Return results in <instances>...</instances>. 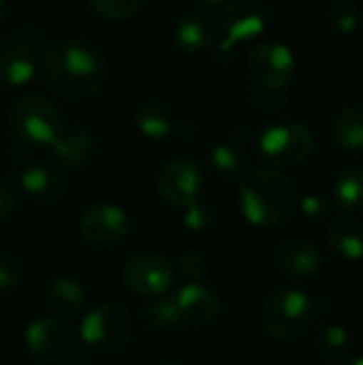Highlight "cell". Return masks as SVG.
<instances>
[{"label":"cell","mask_w":363,"mask_h":365,"mask_svg":"<svg viewBox=\"0 0 363 365\" xmlns=\"http://www.w3.org/2000/svg\"><path fill=\"white\" fill-rule=\"evenodd\" d=\"M43 79L62 98L83 101L96 96L107 81L105 56L83 38H60L41 58Z\"/></svg>","instance_id":"6da1fadb"},{"label":"cell","mask_w":363,"mask_h":365,"mask_svg":"<svg viewBox=\"0 0 363 365\" xmlns=\"http://www.w3.org/2000/svg\"><path fill=\"white\" fill-rule=\"evenodd\" d=\"M293 182L272 167L248 169L240 180L237 203L244 220L257 229L272 231L282 227L295 210Z\"/></svg>","instance_id":"7a4b0ae2"},{"label":"cell","mask_w":363,"mask_h":365,"mask_svg":"<svg viewBox=\"0 0 363 365\" xmlns=\"http://www.w3.org/2000/svg\"><path fill=\"white\" fill-rule=\"evenodd\" d=\"M319 312L315 299L300 287L285 284L274 289L261 308L263 329L278 342H297L315 327Z\"/></svg>","instance_id":"3957f363"},{"label":"cell","mask_w":363,"mask_h":365,"mask_svg":"<svg viewBox=\"0 0 363 365\" xmlns=\"http://www.w3.org/2000/svg\"><path fill=\"white\" fill-rule=\"evenodd\" d=\"M135 317L126 306L118 302H105L94 306L83 317L79 325V340L90 353L113 357L131 346L135 340Z\"/></svg>","instance_id":"277c9868"},{"label":"cell","mask_w":363,"mask_h":365,"mask_svg":"<svg viewBox=\"0 0 363 365\" xmlns=\"http://www.w3.org/2000/svg\"><path fill=\"white\" fill-rule=\"evenodd\" d=\"M11 133L32 150H49L62 135V113L53 101L41 94L19 98L9 113Z\"/></svg>","instance_id":"5b68a950"},{"label":"cell","mask_w":363,"mask_h":365,"mask_svg":"<svg viewBox=\"0 0 363 365\" xmlns=\"http://www.w3.org/2000/svg\"><path fill=\"white\" fill-rule=\"evenodd\" d=\"M317 148L312 128L297 120H278L259 135V152L274 169H293L310 160Z\"/></svg>","instance_id":"8992f818"},{"label":"cell","mask_w":363,"mask_h":365,"mask_svg":"<svg viewBox=\"0 0 363 365\" xmlns=\"http://www.w3.org/2000/svg\"><path fill=\"white\" fill-rule=\"evenodd\" d=\"M205 182H208V175L201 163L188 156H178V158L167 160L158 169L154 188L163 203L182 210L190 205L193 201L201 199Z\"/></svg>","instance_id":"52a82bcc"},{"label":"cell","mask_w":363,"mask_h":365,"mask_svg":"<svg viewBox=\"0 0 363 365\" xmlns=\"http://www.w3.org/2000/svg\"><path fill=\"white\" fill-rule=\"evenodd\" d=\"M122 280L131 293L152 299L171 291L175 282V265L158 250H137L126 259Z\"/></svg>","instance_id":"ba28073f"},{"label":"cell","mask_w":363,"mask_h":365,"mask_svg":"<svg viewBox=\"0 0 363 365\" xmlns=\"http://www.w3.org/2000/svg\"><path fill=\"white\" fill-rule=\"evenodd\" d=\"M248 75L257 88L287 90L297 73V60L280 41H259L248 53Z\"/></svg>","instance_id":"9c48e42d"},{"label":"cell","mask_w":363,"mask_h":365,"mask_svg":"<svg viewBox=\"0 0 363 365\" xmlns=\"http://www.w3.org/2000/svg\"><path fill=\"white\" fill-rule=\"evenodd\" d=\"M28 353L41 364H62L77 346L79 334L68 321L56 317H41L32 321L24 336Z\"/></svg>","instance_id":"30bf717a"},{"label":"cell","mask_w":363,"mask_h":365,"mask_svg":"<svg viewBox=\"0 0 363 365\" xmlns=\"http://www.w3.org/2000/svg\"><path fill=\"white\" fill-rule=\"evenodd\" d=\"M77 229L83 244L92 248L109 250L120 246L128 237L131 220L120 205L109 201H96L81 212L77 220Z\"/></svg>","instance_id":"8fae6325"},{"label":"cell","mask_w":363,"mask_h":365,"mask_svg":"<svg viewBox=\"0 0 363 365\" xmlns=\"http://www.w3.org/2000/svg\"><path fill=\"white\" fill-rule=\"evenodd\" d=\"M267 24L270 6L265 0H227L220 19L225 41L220 43L218 51L229 53L235 45L261 36Z\"/></svg>","instance_id":"7c38bea8"},{"label":"cell","mask_w":363,"mask_h":365,"mask_svg":"<svg viewBox=\"0 0 363 365\" xmlns=\"http://www.w3.org/2000/svg\"><path fill=\"white\" fill-rule=\"evenodd\" d=\"M218 19L203 11V9H193L186 11L173 26V47L180 53L186 56H199L203 51H208L216 38H218Z\"/></svg>","instance_id":"4fadbf2b"},{"label":"cell","mask_w":363,"mask_h":365,"mask_svg":"<svg viewBox=\"0 0 363 365\" xmlns=\"http://www.w3.org/2000/svg\"><path fill=\"white\" fill-rule=\"evenodd\" d=\"M49 152L56 167L64 171L83 169L96 154L94 133L86 126H71L68 130H62V135L49 148Z\"/></svg>","instance_id":"5bb4252c"},{"label":"cell","mask_w":363,"mask_h":365,"mask_svg":"<svg viewBox=\"0 0 363 365\" xmlns=\"http://www.w3.org/2000/svg\"><path fill=\"white\" fill-rule=\"evenodd\" d=\"M276 263L289 280H308L323 269V252L308 240H289L278 248Z\"/></svg>","instance_id":"9a60e30c"},{"label":"cell","mask_w":363,"mask_h":365,"mask_svg":"<svg viewBox=\"0 0 363 365\" xmlns=\"http://www.w3.org/2000/svg\"><path fill=\"white\" fill-rule=\"evenodd\" d=\"M182 321L193 325H210L218 321L223 312V302L216 291L201 282H186L175 295Z\"/></svg>","instance_id":"2e32d148"},{"label":"cell","mask_w":363,"mask_h":365,"mask_svg":"<svg viewBox=\"0 0 363 365\" xmlns=\"http://www.w3.org/2000/svg\"><path fill=\"white\" fill-rule=\"evenodd\" d=\"M88 304V291L83 282L75 276H58L45 289V306L51 317L62 321H73L83 312Z\"/></svg>","instance_id":"e0dca14e"},{"label":"cell","mask_w":363,"mask_h":365,"mask_svg":"<svg viewBox=\"0 0 363 365\" xmlns=\"http://www.w3.org/2000/svg\"><path fill=\"white\" fill-rule=\"evenodd\" d=\"M39 58L13 43L0 45V90L26 88L36 79Z\"/></svg>","instance_id":"ac0fdd59"},{"label":"cell","mask_w":363,"mask_h":365,"mask_svg":"<svg viewBox=\"0 0 363 365\" xmlns=\"http://www.w3.org/2000/svg\"><path fill=\"white\" fill-rule=\"evenodd\" d=\"M19 188L26 197L36 203H56L66 190L64 178L45 165H30L19 173Z\"/></svg>","instance_id":"d6986e66"},{"label":"cell","mask_w":363,"mask_h":365,"mask_svg":"<svg viewBox=\"0 0 363 365\" xmlns=\"http://www.w3.org/2000/svg\"><path fill=\"white\" fill-rule=\"evenodd\" d=\"M133 124L139 135L150 141H163L175 130L173 111L158 98L141 101L133 111Z\"/></svg>","instance_id":"ffe728a7"},{"label":"cell","mask_w":363,"mask_h":365,"mask_svg":"<svg viewBox=\"0 0 363 365\" xmlns=\"http://www.w3.org/2000/svg\"><path fill=\"white\" fill-rule=\"evenodd\" d=\"M329 139L344 154H363V105L344 107L332 118Z\"/></svg>","instance_id":"44dd1931"},{"label":"cell","mask_w":363,"mask_h":365,"mask_svg":"<svg viewBox=\"0 0 363 365\" xmlns=\"http://www.w3.org/2000/svg\"><path fill=\"white\" fill-rule=\"evenodd\" d=\"M329 248L344 261H362L363 259V222L344 216L338 218L327 231Z\"/></svg>","instance_id":"7402d4cb"},{"label":"cell","mask_w":363,"mask_h":365,"mask_svg":"<svg viewBox=\"0 0 363 365\" xmlns=\"http://www.w3.org/2000/svg\"><path fill=\"white\" fill-rule=\"evenodd\" d=\"M334 203L347 212H363V165L351 163L342 167L334 180Z\"/></svg>","instance_id":"603a6c76"},{"label":"cell","mask_w":363,"mask_h":365,"mask_svg":"<svg viewBox=\"0 0 363 365\" xmlns=\"http://www.w3.org/2000/svg\"><path fill=\"white\" fill-rule=\"evenodd\" d=\"M210 171L225 182H240L248 171V158L244 150L231 141H218L208 154Z\"/></svg>","instance_id":"cb8c5ba5"},{"label":"cell","mask_w":363,"mask_h":365,"mask_svg":"<svg viewBox=\"0 0 363 365\" xmlns=\"http://www.w3.org/2000/svg\"><path fill=\"white\" fill-rule=\"evenodd\" d=\"M141 321H143V325L150 331H156V334L173 331V329H178L184 323L182 321V314H180V308H178V302L169 293L158 295V297H152L143 306Z\"/></svg>","instance_id":"d4e9b609"},{"label":"cell","mask_w":363,"mask_h":365,"mask_svg":"<svg viewBox=\"0 0 363 365\" xmlns=\"http://www.w3.org/2000/svg\"><path fill=\"white\" fill-rule=\"evenodd\" d=\"M317 353L327 361H344L351 351V336L340 323H323L315 336Z\"/></svg>","instance_id":"484cf974"},{"label":"cell","mask_w":363,"mask_h":365,"mask_svg":"<svg viewBox=\"0 0 363 365\" xmlns=\"http://www.w3.org/2000/svg\"><path fill=\"white\" fill-rule=\"evenodd\" d=\"M327 26L338 34H353L362 24V11L355 0H329L325 9Z\"/></svg>","instance_id":"4316f807"},{"label":"cell","mask_w":363,"mask_h":365,"mask_svg":"<svg viewBox=\"0 0 363 365\" xmlns=\"http://www.w3.org/2000/svg\"><path fill=\"white\" fill-rule=\"evenodd\" d=\"M143 2L145 0H90V6L107 21H126L143 9Z\"/></svg>","instance_id":"83f0119b"},{"label":"cell","mask_w":363,"mask_h":365,"mask_svg":"<svg viewBox=\"0 0 363 365\" xmlns=\"http://www.w3.org/2000/svg\"><path fill=\"white\" fill-rule=\"evenodd\" d=\"M6 43H13L30 53H34L36 58H43L45 53V34L41 28H36L34 24H19L9 36H6Z\"/></svg>","instance_id":"f1b7e54d"},{"label":"cell","mask_w":363,"mask_h":365,"mask_svg":"<svg viewBox=\"0 0 363 365\" xmlns=\"http://www.w3.org/2000/svg\"><path fill=\"white\" fill-rule=\"evenodd\" d=\"M214 222V210L210 203L197 199L190 205L182 207V225L190 233H205Z\"/></svg>","instance_id":"f546056e"},{"label":"cell","mask_w":363,"mask_h":365,"mask_svg":"<svg viewBox=\"0 0 363 365\" xmlns=\"http://www.w3.org/2000/svg\"><path fill=\"white\" fill-rule=\"evenodd\" d=\"M175 272L186 280V282H201L203 276L208 274V259L199 250H184L178 257Z\"/></svg>","instance_id":"4dcf8cb0"},{"label":"cell","mask_w":363,"mask_h":365,"mask_svg":"<svg viewBox=\"0 0 363 365\" xmlns=\"http://www.w3.org/2000/svg\"><path fill=\"white\" fill-rule=\"evenodd\" d=\"M24 276L21 261L15 255L0 252V293H11L19 287Z\"/></svg>","instance_id":"1f68e13d"},{"label":"cell","mask_w":363,"mask_h":365,"mask_svg":"<svg viewBox=\"0 0 363 365\" xmlns=\"http://www.w3.org/2000/svg\"><path fill=\"white\" fill-rule=\"evenodd\" d=\"M300 212L308 222H321L329 216L332 212V203L325 195L321 192H310L306 197H302L300 201Z\"/></svg>","instance_id":"d6a6232c"},{"label":"cell","mask_w":363,"mask_h":365,"mask_svg":"<svg viewBox=\"0 0 363 365\" xmlns=\"http://www.w3.org/2000/svg\"><path fill=\"white\" fill-rule=\"evenodd\" d=\"M17 210V186L11 178L0 175V222L9 220Z\"/></svg>","instance_id":"836d02e7"},{"label":"cell","mask_w":363,"mask_h":365,"mask_svg":"<svg viewBox=\"0 0 363 365\" xmlns=\"http://www.w3.org/2000/svg\"><path fill=\"white\" fill-rule=\"evenodd\" d=\"M250 101H252L259 109L272 111V109L282 107L285 101H287V96H285V90H263V88H257V86H255V90H252V94H250Z\"/></svg>","instance_id":"e575fe53"},{"label":"cell","mask_w":363,"mask_h":365,"mask_svg":"<svg viewBox=\"0 0 363 365\" xmlns=\"http://www.w3.org/2000/svg\"><path fill=\"white\" fill-rule=\"evenodd\" d=\"M92 364V359H90V353H88V349H81V346H77L64 361L62 365H90Z\"/></svg>","instance_id":"d590c367"},{"label":"cell","mask_w":363,"mask_h":365,"mask_svg":"<svg viewBox=\"0 0 363 365\" xmlns=\"http://www.w3.org/2000/svg\"><path fill=\"white\" fill-rule=\"evenodd\" d=\"M315 304H317L319 314H332L336 310V299L329 297V295H321L319 299H315Z\"/></svg>","instance_id":"8d00e7d4"},{"label":"cell","mask_w":363,"mask_h":365,"mask_svg":"<svg viewBox=\"0 0 363 365\" xmlns=\"http://www.w3.org/2000/svg\"><path fill=\"white\" fill-rule=\"evenodd\" d=\"M199 6H203V9H212V6H220V4H225L227 0H195Z\"/></svg>","instance_id":"74e56055"},{"label":"cell","mask_w":363,"mask_h":365,"mask_svg":"<svg viewBox=\"0 0 363 365\" xmlns=\"http://www.w3.org/2000/svg\"><path fill=\"white\" fill-rule=\"evenodd\" d=\"M4 13H6V0H0V24L4 19Z\"/></svg>","instance_id":"f35d334b"},{"label":"cell","mask_w":363,"mask_h":365,"mask_svg":"<svg viewBox=\"0 0 363 365\" xmlns=\"http://www.w3.org/2000/svg\"><path fill=\"white\" fill-rule=\"evenodd\" d=\"M349 365H363V355H359V357H355V359H353V361H351V364Z\"/></svg>","instance_id":"ab89813d"},{"label":"cell","mask_w":363,"mask_h":365,"mask_svg":"<svg viewBox=\"0 0 363 365\" xmlns=\"http://www.w3.org/2000/svg\"><path fill=\"white\" fill-rule=\"evenodd\" d=\"M158 365H180V364H173V361H167V364H158Z\"/></svg>","instance_id":"60d3db41"},{"label":"cell","mask_w":363,"mask_h":365,"mask_svg":"<svg viewBox=\"0 0 363 365\" xmlns=\"http://www.w3.org/2000/svg\"><path fill=\"white\" fill-rule=\"evenodd\" d=\"M317 365H329V364H317Z\"/></svg>","instance_id":"b9f144b4"},{"label":"cell","mask_w":363,"mask_h":365,"mask_svg":"<svg viewBox=\"0 0 363 365\" xmlns=\"http://www.w3.org/2000/svg\"><path fill=\"white\" fill-rule=\"evenodd\" d=\"M362 2H363V0H362Z\"/></svg>","instance_id":"7bdbcfd3"}]
</instances>
